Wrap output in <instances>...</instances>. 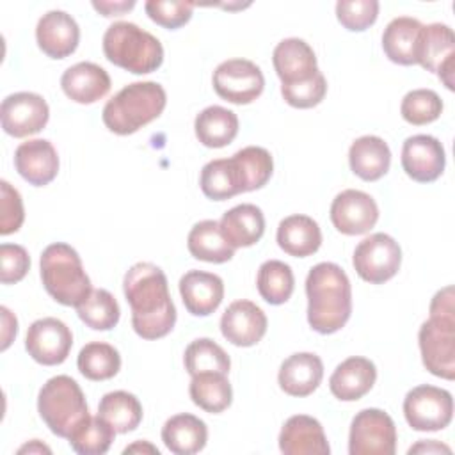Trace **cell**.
Masks as SVG:
<instances>
[{
    "instance_id": "6da1fadb",
    "label": "cell",
    "mask_w": 455,
    "mask_h": 455,
    "mask_svg": "<svg viewBox=\"0 0 455 455\" xmlns=\"http://www.w3.org/2000/svg\"><path fill=\"white\" fill-rule=\"evenodd\" d=\"M123 291L132 309V327L142 339L167 336L176 323V307L164 270L149 261L128 268Z\"/></svg>"
},
{
    "instance_id": "7a4b0ae2",
    "label": "cell",
    "mask_w": 455,
    "mask_h": 455,
    "mask_svg": "<svg viewBox=\"0 0 455 455\" xmlns=\"http://www.w3.org/2000/svg\"><path fill=\"white\" fill-rule=\"evenodd\" d=\"M307 323L320 334H334L352 315V286L345 270L331 261L311 267L306 277Z\"/></svg>"
},
{
    "instance_id": "3957f363",
    "label": "cell",
    "mask_w": 455,
    "mask_h": 455,
    "mask_svg": "<svg viewBox=\"0 0 455 455\" xmlns=\"http://www.w3.org/2000/svg\"><path fill=\"white\" fill-rule=\"evenodd\" d=\"M418 343L423 366L435 377L455 379V295L441 288L430 302V318L421 323Z\"/></svg>"
},
{
    "instance_id": "277c9868",
    "label": "cell",
    "mask_w": 455,
    "mask_h": 455,
    "mask_svg": "<svg viewBox=\"0 0 455 455\" xmlns=\"http://www.w3.org/2000/svg\"><path fill=\"white\" fill-rule=\"evenodd\" d=\"M167 105L165 89L158 82H132L103 107L101 119L116 135H132L149 124Z\"/></svg>"
},
{
    "instance_id": "5b68a950",
    "label": "cell",
    "mask_w": 455,
    "mask_h": 455,
    "mask_svg": "<svg viewBox=\"0 0 455 455\" xmlns=\"http://www.w3.org/2000/svg\"><path fill=\"white\" fill-rule=\"evenodd\" d=\"M39 270L44 290L62 306L76 307L92 291L91 279L84 270L78 252L64 242H55L44 247L39 259Z\"/></svg>"
},
{
    "instance_id": "8992f818",
    "label": "cell",
    "mask_w": 455,
    "mask_h": 455,
    "mask_svg": "<svg viewBox=\"0 0 455 455\" xmlns=\"http://www.w3.org/2000/svg\"><path fill=\"white\" fill-rule=\"evenodd\" d=\"M103 53L108 62L133 75L153 73L164 62L162 43L132 21H116L105 30Z\"/></svg>"
},
{
    "instance_id": "52a82bcc",
    "label": "cell",
    "mask_w": 455,
    "mask_h": 455,
    "mask_svg": "<svg viewBox=\"0 0 455 455\" xmlns=\"http://www.w3.org/2000/svg\"><path fill=\"white\" fill-rule=\"evenodd\" d=\"M37 411L52 434L68 439L91 414L85 395L69 375L48 379L37 395Z\"/></svg>"
},
{
    "instance_id": "ba28073f",
    "label": "cell",
    "mask_w": 455,
    "mask_h": 455,
    "mask_svg": "<svg viewBox=\"0 0 455 455\" xmlns=\"http://www.w3.org/2000/svg\"><path fill=\"white\" fill-rule=\"evenodd\" d=\"M403 416L412 430H443L453 418L451 393L430 384L416 386L403 398Z\"/></svg>"
},
{
    "instance_id": "9c48e42d",
    "label": "cell",
    "mask_w": 455,
    "mask_h": 455,
    "mask_svg": "<svg viewBox=\"0 0 455 455\" xmlns=\"http://www.w3.org/2000/svg\"><path fill=\"white\" fill-rule=\"evenodd\" d=\"M396 451V427L382 409L359 411L348 432L350 455H393Z\"/></svg>"
},
{
    "instance_id": "30bf717a",
    "label": "cell",
    "mask_w": 455,
    "mask_h": 455,
    "mask_svg": "<svg viewBox=\"0 0 455 455\" xmlns=\"http://www.w3.org/2000/svg\"><path fill=\"white\" fill-rule=\"evenodd\" d=\"M402 263V249L387 233H373L363 238L352 256L357 275L370 284H382L396 275Z\"/></svg>"
},
{
    "instance_id": "8fae6325",
    "label": "cell",
    "mask_w": 455,
    "mask_h": 455,
    "mask_svg": "<svg viewBox=\"0 0 455 455\" xmlns=\"http://www.w3.org/2000/svg\"><path fill=\"white\" fill-rule=\"evenodd\" d=\"M416 64L435 73L446 89L453 91L455 69V36L450 25H423L416 43Z\"/></svg>"
},
{
    "instance_id": "7c38bea8",
    "label": "cell",
    "mask_w": 455,
    "mask_h": 455,
    "mask_svg": "<svg viewBox=\"0 0 455 455\" xmlns=\"http://www.w3.org/2000/svg\"><path fill=\"white\" fill-rule=\"evenodd\" d=\"M215 92L235 105L252 103L261 96L265 87V76L252 60L228 59L220 62L213 71Z\"/></svg>"
},
{
    "instance_id": "4fadbf2b",
    "label": "cell",
    "mask_w": 455,
    "mask_h": 455,
    "mask_svg": "<svg viewBox=\"0 0 455 455\" xmlns=\"http://www.w3.org/2000/svg\"><path fill=\"white\" fill-rule=\"evenodd\" d=\"M73 347L71 329L59 318L44 316L30 323L25 336L28 355L44 366L62 364Z\"/></svg>"
},
{
    "instance_id": "5bb4252c",
    "label": "cell",
    "mask_w": 455,
    "mask_h": 455,
    "mask_svg": "<svg viewBox=\"0 0 455 455\" xmlns=\"http://www.w3.org/2000/svg\"><path fill=\"white\" fill-rule=\"evenodd\" d=\"M50 117V108L41 94L21 91L4 98L0 107L2 128L7 135L21 139L41 132Z\"/></svg>"
},
{
    "instance_id": "9a60e30c",
    "label": "cell",
    "mask_w": 455,
    "mask_h": 455,
    "mask_svg": "<svg viewBox=\"0 0 455 455\" xmlns=\"http://www.w3.org/2000/svg\"><path fill=\"white\" fill-rule=\"evenodd\" d=\"M332 226L348 236L368 233L379 220V206L375 199L355 188L339 192L331 204Z\"/></svg>"
},
{
    "instance_id": "2e32d148",
    "label": "cell",
    "mask_w": 455,
    "mask_h": 455,
    "mask_svg": "<svg viewBox=\"0 0 455 455\" xmlns=\"http://www.w3.org/2000/svg\"><path fill=\"white\" fill-rule=\"evenodd\" d=\"M446 165L444 148L439 139L427 133L407 137L402 146V167L418 183L435 181Z\"/></svg>"
},
{
    "instance_id": "e0dca14e",
    "label": "cell",
    "mask_w": 455,
    "mask_h": 455,
    "mask_svg": "<svg viewBox=\"0 0 455 455\" xmlns=\"http://www.w3.org/2000/svg\"><path fill=\"white\" fill-rule=\"evenodd\" d=\"M267 315L252 300L231 302L220 316L222 336L236 347H252L261 341L267 332Z\"/></svg>"
},
{
    "instance_id": "ac0fdd59",
    "label": "cell",
    "mask_w": 455,
    "mask_h": 455,
    "mask_svg": "<svg viewBox=\"0 0 455 455\" xmlns=\"http://www.w3.org/2000/svg\"><path fill=\"white\" fill-rule=\"evenodd\" d=\"M36 41L39 50L50 59H66L78 46L80 27L71 14L53 9L39 18Z\"/></svg>"
},
{
    "instance_id": "d6986e66",
    "label": "cell",
    "mask_w": 455,
    "mask_h": 455,
    "mask_svg": "<svg viewBox=\"0 0 455 455\" xmlns=\"http://www.w3.org/2000/svg\"><path fill=\"white\" fill-rule=\"evenodd\" d=\"M279 450L284 455H329L331 446L322 423L307 414L290 416L279 432Z\"/></svg>"
},
{
    "instance_id": "ffe728a7",
    "label": "cell",
    "mask_w": 455,
    "mask_h": 455,
    "mask_svg": "<svg viewBox=\"0 0 455 455\" xmlns=\"http://www.w3.org/2000/svg\"><path fill=\"white\" fill-rule=\"evenodd\" d=\"M14 167L18 174L34 187H44L59 172V155L46 139H30L14 151Z\"/></svg>"
},
{
    "instance_id": "44dd1931",
    "label": "cell",
    "mask_w": 455,
    "mask_h": 455,
    "mask_svg": "<svg viewBox=\"0 0 455 455\" xmlns=\"http://www.w3.org/2000/svg\"><path fill=\"white\" fill-rule=\"evenodd\" d=\"M274 69L281 85H295L313 78L320 69L313 48L299 37H286L274 48Z\"/></svg>"
},
{
    "instance_id": "7402d4cb",
    "label": "cell",
    "mask_w": 455,
    "mask_h": 455,
    "mask_svg": "<svg viewBox=\"0 0 455 455\" xmlns=\"http://www.w3.org/2000/svg\"><path fill=\"white\" fill-rule=\"evenodd\" d=\"M178 286L187 311L194 316L212 315L224 299V281L213 272L188 270Z\"/></svg>"
},
{
    "instance_id": "603a6c76",
    "label": "cell",
    "mask_w": 455,
    "mask_h": 455,
    "mask_svg": "<svg viewBox=\"0 0 455 455\" xmlns=\"http://www.w3.org/2000/svg\"><path fill=\"white\" fill-rule=\"evenodd\" d=\"M60 87L71 101L91 105L108 94L110 76L100 64L76 62L62 73Z\"/></svg>"
},
{
    "instance_id": "cb8c5ba5",
    "label": "cell",
    "mask_w": 455,
    "mask_h": 455,
    "mask_svg": "<svg viewBox=\"0 0 455 455\" xmlns=\"http://www.w3.org/2000/svg\"><path fill=\"white\" fill-rule=\"evenodd\" d=\"M375 380V364L366 357L352 355L336 366L329 379V389L341 402H355L370 393Z\"/></svg>"
},
{
    "instance_id": "d4e9b609",
    "label": "cell",
    "mask_w": 455,
    "mask_h": 455,
    "mask_svg": "<svg viewBox=\"0 0 455 455\" xmlns=\"http://www.w3.org/2000/svg\"><path fill=\"white\" fill-rule=\"evenodd\" d=\"M323 379V363L313 352H297L286 357L279 368V387L290 396L311 395Z\"/></svg>"
},
{
    "instance_id": "484cf974",
    "label": "cell",
    "mask_w": 455,
    "mask_h": 455,
    "mask_svg": "<svg viewBox=\"0 0 455 455\" xmlns=\"http://www.w3.org/2000/svg\"><path fill=\"white\" fill-rule=\"evenodd\" d=\"M219 228L233 249L251 247L259 242L265 233V217L256 204L242 203L222 215Z\"/></svg>"
},
{
    "instance_id": "4316f807",
    "label": "cell",
    "mask_w": 455,
    "mask_h": 455,
    "mask_svg": "<svg viewBox=\"0 0 455 455\" xmlns=\"http://www.w3.org/2000/svg\"><path fill=\"white\" fill-rule=\"evenodd\" d=\"M350 171L364 181L380 180L391 165V149L384 139L377 135H363L355 139L348 149Z\"/></svg>"
},
{
    "instance_id": "83f0119b",
    "label": "cell",
    "mask_w": 455,
    "mask_h": 455,
    "mask_svg": "<svg viewBox=\"0 0 455 455\" xmlns=\"http://www.w3.org/2000/svg\"><path fill=\"white\" fill-rule=\"evenodd\" d=\"M277 245L293 258L315 254L322 245L318 222L302 213L284 217L277 226Z\"/></svg>"
},
{
    "instance_id": "f1b7e54d",
    "label": "cell",
    "mask_w": 455,
    "mask_h": 455,
    "mask_svg": "<svg viewBox=\"0 0 455 455\" xmlns=\"http://www.w3.org/2000/svg\"><path fill=\"white\" fill-rule=\"evenodd\" d=\"M162 441L165 448L176 455H194L206 446L208 428L206 423L194 414H174L162 427Z\"/></svg>"
},
{
    "instance_id": "f546056e",
    "label": "cell",
    "mask_w": 455,
    "mask_h": 455,
    "mask_svg": "<svg viewBox=\"0 0 455 455\" xmlns=\"http://www.w3.org/2000/svg\"><path fill=\"white\" fill-rule=\"evenodd\" d=\"M421 21L411 16L393 18L382 34V50L386 57L400 66L416 64V43Z\"/></svg>"
},
{
    "instance_id": "4dcf8cb0",
    "label": "cell",
    "mask_w": 455,
    "mask_h": 455,
    "mask_svg": "<svg viewBox=\"0 0 455 455\" xmlns=\"http://www.w3.org/2000/svg\"><path fill=\"white\" fill-rule=\"evenodd\" d=\"M194 132L203 146L224 148L231 144L238 133V117L226 107L210 105L196 116Z\"/></svg>"
},
{
    "instance_id": "1f68e13d",
    "label": "cell",
    "mask_w": 455,
    "mask_h": 455,
    "mask_svg": "<svg viewBox=\"0 0 455 455\" xmlns=\"http://www.w3.org/2000/svg\"><path fill=\"white\" fill-rule=\"evenodd\" d=\"M188 252L201 261L226 263L235 256V249L226 242L217 220H201L192 226L187 236Z\"/></svg>"
},
{
    "instance_id": "d6a6232c",
    "label": "cell",
    "mask_w": 455,
    "mask_h": 455,
    "mask_svg": "<svg viewBox=\"0 0 455 455\" xmlns=\"http://www.w3.org/2000/svg\"><path fill=\"white\" fill-rule=\"evenodd\" d=\"M188 393L192 402L212 414H219L231 405L233 389L226 373L203 371L192 375Z\"/></svg>"
},
{
    "instance_id": "836d02e7",
    "label": "cell",
    "mask_w": 455,
    "mask_h": 455,
    "mask_svg": "<svg viewBox=\"0 0 455 455\" xmlns=\"http://www.w3.org/2000/svg\"><path fill=\"white\" fill-rule=\"evenodd\" d=\"M199 187L212 201H226L243 192L238 169L231 156L210 160L201 169Z\"/></svg>"
},
{
    "instance_id": "e575fe53",
    "label": "cell",
    "mask_w": 455,
    "mask_h": 455,
    "mask_svg": "<svg viewBox=\"0 0 455 455\" xmlns=\"http://www.w3.org/2000/svg\"><path fill=\"white\" fill-rule=\"evenodd\" d=\"M98 416L103 418L117 434L135 430L142 421V405L133 393L110 391L98 403Z\"/></svg>"
},
{
    "instance_id": "d590c367",
    "label": "cell",
    "mask_w": 455,
    "mask_h": 455,
    "mask_svg": "<svg viewBox=\"0 0 455 455\" xmlns=\"http://www.w3.org/2000/svg\"><path fill=\"white\" fill-rule=\"evenodd\" d=\"M256 286L261 299L272 306L284 304L295 288L293 270L288 263L279 259H267L259 265Z\"/></svg>"
},
{
    "instance_id": "8d00e7d4",
    "label": "cell",
    "mask_w": 455,
    "mask_h": 455,
    "mask_svg": "<svg viewBox=\"0 0 455 455\" xmlns=\"http://www.w3.org/2000/svg\"><path fill=\"white\" fill-rule=\"evenodd\" d=\"M76 366L89 380H108L121 370V355L110 343L91 341L80 348Z\"/></svg>"
},
{
    "instance_id": "74e56055",
    "label": "cell",
    "mask_w": 455,
    "mask_h": 455,
    "mask_svg": "<svg viewBox=\"0 0 455 455\" xmlns=\"http://www.w3.org/2000/svg\"><path fill=\"white\" fill-rule=\"evenodd\" d=\"M231 158L238 169L243 192H252L265 187L272 176V155L261 146H247L236 151Z\"/></svg>"
},
{
    "instance_id": "f35d334b",
    "label": "cell",
    "mask_w": 455,
    "mask_h": 455,
    "mask_svg": "<svg viewBox=\"0 0 455 455\" xmlns=\"http://www.w3.org/2000/svg\"><path fill=\"white\" fill-rule=\"evenodd\" d=\"M78 318L94 331H110L117 325L121 309L116 297L103 288L92 290L85 300L76 306Z\"/></svg>"
},
{
    "instance_id": "ab89813d",
    "label": "cell",
    "mask_w": 455,
    "mask_h": 455,
    "mask_svg": "<svg viewBox=\"0 0 455 455\" xmlns=\"http://www.w3.org/2000/svg\"><path fill=\"white\" fill-rule=\"evenodd\" d=\"M183 363L190 375L203 371H220L228 375L231 368V359L226 350L210 338H197L190 341L185 348Z\"/></svg>"
},
{
    "instance_id": "60d3db41",
    "label": "cell",
    "mask_w": 455,
    "mask_h": 455,
    "mask_svg": "<svg viewBox=\"0 0 455 455\" xmlns=\"http://www.w3.org/2000/svg\"><path fill=\"white\" fill-rule=\"evenodd\" d=\"M116 434L117 432L96 414L80 425L68 437V443L78 455H103L108 451Z\"/></svg>"
},
{
    "instance_id": "b9f144b4",
    "label": "cell",
    "mask_w": 455,
    "mask_h": 455,
    "mask_svg": "<svg viewBox=\"0 0 455 455\" xmlns=\"http://www.w3.org/2000/svg\"><path fill=\"white\" fill-rule=\"evenodd\" d=\"M443 112V100L432 89L409 91L400 105L402 117L414 126L434 123Z\"/></svg>"
},
{
    "instance_id": "7bdbcfd3",
    "label": "cell",
    "mask_w": 455,
    "mask_h": 455,
    "mask_svg": "<svg viewBox=\"0 0 455 455\" xmlns=\"http://www.w3.org/2000/svg\"><path fill=\"white\" fill-rule=\"evenodd\" d=\"M196 4L183 0H148L144 4L146 14L160 27L176 30L188 23Z\"/></svg>"
},
{
    "instance_id": "ee69618b",
    "label": "cell",
    "mask_w": 455,
    "mask_h": 455,
    "mask_svg": "<svg viewBox=\"0 0 455 455\" xmlns=\"http://www.w3.org/2000/svg\"><path fill=\"white\" fill-rule=\"evenodd\" d=\"M379 16L377 0H339L336 4L338 21L352 32H363L375 23Z\"/></svg>"
},
{
    "instance_id": "f6af8a7d",
    "label": "cell",
    "mask_w": 455,
    "mask_h": 455,
    "mask_svg": "<svg viewBox=\"0 0 455 455\" xmlns=\"http://www.w3.org/2000/svg\"><path fill=\"white\" fill-rule=\"evenodd\" d=\"M327 92V80L322 71H318L313 78L295 84V85H281V94L284 101L293 108H311L316 107Z\"/></svg>"
},
{
    "instance_id": "bcb514c9",
    "label": "cell",
    "mask_w": 455,
    "mask_h": 455,
    "mask_svg": "<svg viewBox=\"0 0 455 455\" xmlns=\"http://www.w3.org/2000/svg\"><path fill=\"white\" fill-rule=\"evenodd\" d=\"M0 235H11L16 233L23 220H25V210L20 192L5 180L0 181Z\"/></svg>"
},
{
    "instance_id": "7dc6e473",
    "label": "cell",
    "mask_w": 455,
    "mask_h": 455,
    "mask_svg": "<svg viewBox=\"0 0 455 455\" xmlns=\"http://www.w3.org/2000/svg\"><path fill=\"white\" fill-rule=\"evenodd\" d=\"M0 281L4 284L20 283L28 268H30V256L23 245L18 243H2L0 245Z\"/></svg>"
},
{
    "instance_id": "c3c4849f",
    "label": "cell",
    "mask_w": 455,
    "mask_h": 455,
    "mask_svg": "<svg viewBox=\"0 0 455 455\" xmlns=\"http://www.w3.org/2000/svg\"><path fill=\"white\" fill-rule=\"evenodd\" d=\"M0 313H2V350H7L18 334V320L5 306L0 307Z\"/></svg>"
},
{
    "instance_id": "681fc988",
    "label": "cell",
    "mask_w": 455,
    "mask_h": 455,
    "mask_svg": "<svg viewBox=\"0 0 455 455\" xmlns=\"http://www.w3.org/2000/svg\"><path fill=\"white\" fill-rule=\"evenodd\" d=\"M92 7L100 12V14H103V16H121V14H124L126 11H130V9H133L135 7V2L133 0H130V2H126V0H119V2H92Z\"/></svg>"
},
{
    "instance_id": "f907efd6",
    "label": "cell",
    "mask_w": 455,
    "mask_h": 455,
    "mask_svg": "<svg viewBox=\"0 0 455 455\" xmlns=\"http://www.w3.org/2000/svg\"><path fill=\"white\" fill-rule=\"evenodd\" d=\"M418 451H421V453H425V451L427 453H430V451H446V453H450L451 450H450V446L441 444L435 439H428V441H419L418 444L409 448V453H418Z\"/></svg>"
},
{
    "instance_id": "816d5d0a",
    "label": "cell",
    "mask_w": 455,
    "mask_h": 455,
    "mask_svg": "<svg viewBox=\"0 0 455 455\" xmlns=\"http://www.w3.org/2000/svg\"><path fill=\"white\" fill-rule=\"evenodd\" d=\"M133 451H137V453L148 451V453H155V455L160 453L158 448H155V446L149 444L148 441H137V443H133L132 446H126V448H124V453H133Z\"/></svg>"
},
{
    "instance_id": "f5cc1de1",
    "label": "cell",
    "mask_w": 455,
    "mask_h": 455,
    "mask_svg": "<svg viewBox=\"0 0 455 455\" xmlns=\"http://www.w3.org/2000/svg\"><path fill=\"white\" fill-rule=\"evenodd\" d=\"M23 451H28V453H34V451L43 453V451H46V453H50V448L44 446V444H41L37 439H34V441H30L28 444H25V446H21V448L18 450V453H23Z\"/></svg>"
}]
</instances>
